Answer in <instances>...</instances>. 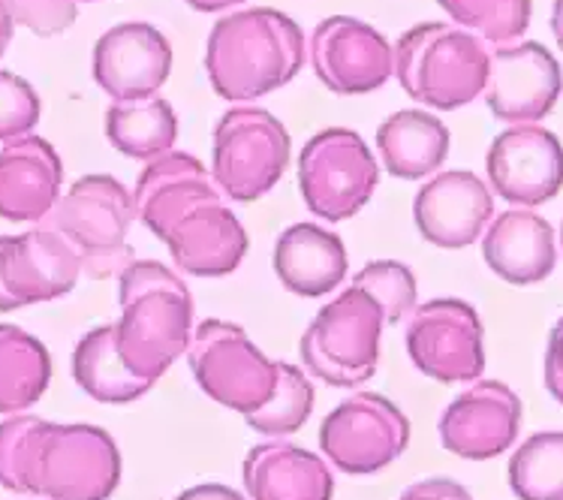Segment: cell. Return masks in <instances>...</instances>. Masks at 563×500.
Here are the masks:
<instances>
[{"instance_id":"5b68a950","label":"cell","mask_w":563,"mask_h":500,"mask_svg":"<svg viewBox=\"0 0 563 500\" xmlns=\"http://www.w3.org/2000/svg\"><path fill=\"white\" fill-rule=\"evenodd\" d=\"M136 218L133 193L112 175H85L52 205L36 226L58 233L81 263V275L93 280L118 278L133 251L126 233Z\"/></svg>"},{"instance_id":"f35d334b","label":"cell","mask_w":563,"mask_h":500,"mask_svg":"<svg viewBox=\"0 0 563 500\" xmlns=\"http://www.w3.org/2000/svg\"><path fill=\"white\" fill-rule=\"evenodd\" d=\"M190 3L196 12H220V10H232V7H239L244 0H185Z\"/></svg>"},{"instance_id":"1f68e13d","label":"cell","mask_w":563,"mask_h":500,"mask_svg":"<svg viewBox=\"0 0 563 500\" xmlns=\"http://www.w3.org/2000/svg\"><path fill=\"white\" fill-rule=\"evenodd\" d=\"M353 287L368 292L371 299L379 304L386 326H398L401 320L413 314L416 278L410 266H404L398 259H377V263L358 268Z\"/></svg>"},{"instance_id":"8992f818","label":"cell","mask_w":563,"mask_h":500,"mask_svg":"<svg viewBox=\"0 0 563 500\" xmlns=\"http://www.w3.org/2000/svg\"><path fill=\"white\" fill-rule=\"evenodd\" d=\"M383 311L368 292L346 287L338 299L322 304L299 353L305 371L334 389H353L374 377L383 341Z\"/></svg>"},{"instance_id":"5bb4252c","label":"cell","mask_w":563,"mask_h":500,"mask_svg":"<svg viewBox=\"0 0 563 500\" xmlns=\"http://www.w3.org/2000/svg\"><path fill=\"white\" fill-rule=\"evenodd\" d=\"M311 64L320 82L344 97L377 91L395 73L389 40L350 15H332L313 27Z\"/></svg>"},{"instance_id":"30bf717a","label":"cell","mask_w":563,"mask_h":500,"mask_svg":"<svg viewBox=\"0 0 563 500\" xmlns=\"http://www.w3.org/2000/svg\"><path fill=\"white\" fill-rule=\"evenodd\" d=\"M410 443V419L377 392H358L322 419L320 449L332 467L365 477L401 458Z\"/></svg>"},{"instance_id":"4fadbf2b","label":"cell","mask_w":563,"mask_h":500,"mask_svg":"<svg viewBox=\"0 0 563 500\" xmlns=\"http://www.w3.org/2000/svg\"><path fill=\"white\" fill-rule=\"evenodd\" d=\"M485 169L497 197L518 209H537L561 193L563 145L540 124H512L492 142Z\"/></svg>"},{"instance_id":"44dd1931","label":"cell","mask_w":563,"mask_h":500,"mask_svg":"<svg viewBox=\"0 0 563 500\" xmlns=\"http://www.w3.org/2000/svg\"><path fill=\"white\" fill-rule=\"evenodd\" d=\"M218 199L220 190L211 181L208 169L187 152H169L157 160H151L139 175L136 190H133L136 218L161 242L181 214H187L196 205L218 202Z\"/></svg>"},{"instance_id":"603a6c76","label":"cell","mask_w":563,"mask_h":500,"mask_svg":"<svg viewBox=\"0 0 563 500\" xmlns=\"http://www.w3.org/2000/svg\"><path fill=\"white\" fill-rule=\"evenodd\" d=\"M251 500H332L334 479L320 455L296 443H260L244 458Z\"/></svg>"},{"instance_id":"4dcf8cb0","label":"cell","mask_w":563,"mask_h":500,"mask_svg":"<svg viewBox=\"0 0 563 500\" xmlns=\"http://www.w3.org/2000/svg\"><path fill=\"white\" fill-rule=\"evenodd\" d=\"M449 19L488 46H512L530 24V0H438Z\"/></svg>"},{"instance_id":"9c48e42d","label":"cell","mask_w":563,"mask_h":500,"mask_svg":"<svg viewBox=\"0 0 563 500\" xmlns=\"http://www.w3.org/2000/svg\"><path fill=\"white\" fill-rule=\"evenodd\" d=\"M377 185V157L353 130H322L299 154L301 199L322 221H350L368 205Z\"/></svg>"},{"instance_id":"836d02e7","label":"cell","mask_w":563,"mask_h":500,"mask_svg":"<svg viewBox=\"0 0 563 500\" xmlns=\"http://www.w3.org/2000/svg\"><path fill=\"white\" fill-rule=\"evenodd\" d=\"M10 10L12 22L24 24L36 36H58L76 22L73 0H0Z\"/></svg>"},{"instance_id":"7c38bea8","label":"cell","mask_w":563,"mask_h":500,"mask_svg":"<svg viewBox=\"0 0 563 500\" xmlns=\"http://www.w3.org/2000/svg\"><path fill=\"white\" fill-rule=\"evenodd\" d=\"M81 278L76 251L52 230L34 226L22 235H0V311L55 302Z\"/></svg>"},{"instance_id":"52a82bcc","label":"cell","mask_w":563,"mask_h":500,"mask_svg":"<svg viewBox=\"0 0 563 500\" xmlns=\"http://www.w3.org/2000/svg\"><path fill=\"white\" fill-rule=\"evenodd\" d=\"M287 127L268 109L235 105L214 127L211 178L232 202L265 197L289 166Z\"/></svg>"},{"instance_id":"8d00e7d4","label":"cell","mask_w":563,"mask_h":500,"mask_svg":"<svg viewBox=\"0 0 563 500\" xmlns=\"http://www.w3.org/2000/svg\"><path fill=\"white\" fill-rule=\"evenodd\" d=\"M175 500H244L242 491L220 486V482H206V486H194V489L181 491Z\"/></svg>"},{"instance_id":"ba28073f","label":"cell","mask_w":563,"mask_h":500,"mask_svg":"<svg viewBox=\"0 0 563 500\" xmlns=\"http://www.w3.org/2000/svg\"><path fill=\"white\" fill-rule=\"evenodd\" d=\"M187 362L199 389L242 416L263 408L277 386V362L268 359L242 326L223 320H206L194 329Z\"/></svg>"},{"instance_id":"3957f363","label":"cell","mask_w":563,"mask_h":500,"mask_svg":"<svg viewBox=\"0 0 563 500\" xmlns=\"http://www.w3.org/2000/svg\"><path fill=\"white\" fill-rule=\"evenodd\" d=\"M118 280L121 320L115 337L121 359L136 377L157 384L190 347L194 296L173 268L154 259H133Z\"/></svg>"},{"instance_id":"74e56055","label":"cell","mask_w":563,"mask_h":500,"mask_svg":"<svg viewBox=\"0 0 563 500\" xmlns=\"http://www.w3.org/2000/svg\"><path fill=\"white\" fill-rule=\"evenodd\" d=\"M12 34H15V22H12L10 10L0 3V58L7 55V48H10L12 43Z\"/></svg>"},{"instance_id":"8fae6325","label":"cell","mask_w":563,"mask_h":500,"mask_svg":"<svg viewBox=\"0 0 563 500\" xmlns=\"http://www.w3.org/2000/svg\"><path fill=\"white\" fill-rule=\"evenodd\" d=\"M407 353L440 384H473L485 371V332L476 308L461 299H431L407 323Z\"/></svg>"},{"instance_id":"f1b7e54d","label":"cell","mask_w":563,"mask_h":500,"mask_svg":"<svg viewBox=\"0 0 563 500\" xmlns=\"http://www.w3.org/2000/svg\"><path fill=\"white\" fill-rule=\"evenodd\" d=\"M509 489L518 500H563V431H540L518 446Z\"/></svg>"},{"instance_id":"f546056e","label":"cell","mask_w":563,"mask_h":500,"mask_svg":"<svg viewBox=\"0 0 563 500\" xmlns=\"http://www.w3.org/2000/svg\"><path fill=\"white\" fill-rule=\"evenodd\" d=\"M313 401H317V392L308 374L289 362H277L275 392L263 408L253 410L244 419L253 431H260L265 437H287L308 422L313 413Z\"/></svg>"},{"instance_id":"83f0119b","label":"cell","mask_w":563,"mask_h":500,"mask_svg":"<svg viewBox=\"0 0 563 500\" xmlns=\"http://www.w3.org/2000/svg\"><path fill=\"white\" fill-rule=\"evenodd\" d=\"M106 140L133 160H157L173 152L178 140V118L169 100H130L106 109Z\"/></svg>"},{"instance_id":"d6986e66","label":"cell","mask_w":563,"mask_h":500,"mask_svg":"<svg viewBox=\"0 0 563 500\" xmlns=\"http://www.w3.org/2000/svg\"><path fill=\"white\" fill-rule=\"evenodd\" d=\"M64 164L55 145L43 136H22L0 148V218L12 223H40L58 202Z\"/></svg>"},{"instance_id":"d590c367","label":"cell","mask_w":563,"mask_h":500,"mask_svg":"<svg viewBox=\"0 0 563 500\" xmlns=\"http://www.w3.org/2000/svg\"><path fill=\"white\" fill-rule=\"evenodd\" d=\"M398 500H473L471 491L455 479H426L404 491Z\"/></svg>"},{"instance_id":"6da1fadb","label":"cell","mask_w":563,"mask_h":500,"mask_svg":"<svg viewBox=\"0 0 563 500\" xmlns=\"http://www.w3.org/2000/svg\"><path fill=\"white\" fill-rule=\"evenodd\" d=\"M121 482V453L97 425H58L34 413L0 422V486L46 500H109Z\"/></svg>"},{"instance_id":"9a60e30c","label":"cell","mask_w":563,"mask_h":500,"mask_svg":"<svg viewBox=\"0 0 563 500\" xmlns=\"http://www.w3.org/2000/svg\"><path fill=\"white\" fill-rule=\"evenodd\" d=\"M563 91L561 64L540 43L495 46L488 58L485 103L506 124H537Z\"/></svg>"},{"instance_id":"ab89813d","label":"cell","mask_w":563,"mask_h":500,"mask_svg":"<svg viewBox=\"0 0 563 500\" xmlns=\"http://www.w3.org/2000/svg\"><path fill=\"white\" fill-rule=\"evenodd\" d=\"M552 31H554V40H558V46H561V52H563V0H554Z\"/></svg>"},{"instance_id":"277c9868","label":"cell","mask_w":563,"mask_h":500,"mask_svg":"<svg viewBox=\"0 0 563 500\" xmlns=\"http://www.w3.org/2000/svg\"><path fill=\"white\" fill-rule=\"evenodd\" d=\"M395 55V76L416 103L443 112L473 103L488 82L492 48L459 24L426 22L401 34Z\"/></svg>"},{"instance_id":"2e32d148","label":"cell","mask_w":563,"mask_h":500,"mask_svg":"<svg viewBox=\"0 0 563 500\" xmlns=\"http://www.w3.org/2000/svg\"><path fill=\"white\" fill-rule=\"evenodd\" d=\"M169 73L173 46L154 24H115L93 46V82L115 103L157 97Z\"/></svg>"},{"instance_id":"e0dca14e","label":"cell","mask_w":563,"mask_h":500,"mask_svg":"<svg viewBox=\"0 0 563 500\" xmlns=\"http://www.w3.org/2000/svg\"><path fill=\"white\" fill-rule=\"evenodd\" d=\"M521 398L500 380H476L440 416V441L467 462H488L518 441Z\"/></svg>"},{"instance_id":"484cf974","label":"cell","mask_w":563,"mask_h":500,"mask_svg":"<svg viewBox=\"0 0 563 500\" xmlns=\"http://www.w3.org/2000/svg\"><path fill=\"white\" fill-rule=\"evenodd\" d=\"M73 377L81 386V392L100 404H130L136 398L148 396L154 386L136 377L121 359L115 323L97 326L79 337V344L73 349Z\"/></svg>"},{"instance_id":"60d3db41","label":"cell","mask_w":563,"mask_h":500,"mask_svg":"<svg viewBox=\"0 0 563 500\" xmlns=\"http://www.w3.org/2000/svg\"><path fill=\"white\" fill-rule=\"evenodd\" d=\"M561 247H563V223H561Z\"/></svg>"},{"instance_id":"e575fe53","label":"cell","mask_w":563,"mask_h":500,"mask_svg":"<svg viewBox=\"0 0 563 500\" xmlns=\"http://www.w3.org/2000/svg\"><path fill=\"white\" fill-rule=\"evenodd\" d=\"M545 389L563 404V316L554 323L545 347Z\"/></svg>"},{"instance_id":"7402d4cb","label":"cell","mask_w":563,"mask_h":500,"mask_svg":"<svg viewBox=\"0 0 563 500\" xmlns=\"http://www.w3.org/2000/svg\"><path fill=\"white\" fill-rule=\"evenodd\" d=\"M483 256L488 268L506 284H540L558 266L552 223L530 209L504 211L485 226Z\"/></svg>"},{"instance_id":"4316f807","label":"cell","mask_w":563,"mask_h":500,"mask_svg":"<svg viewBox=\"0 0 563 500\" xmlns=\"http://www.w3.org/2000/svg\"><path fill=\"white\" fill-rule=\"evenodd\" d=\"M52 356L46 344L19 326L0 323V413H24L46 396Z\"/></svg>"},{"instance_id":"ffe728a7","label":"cell","mask_w":563,"mask_h":500,"mask_svg":"<svg viewBox=\"0 0 563 500\" xmlns=\"http://www.w3.org/2000/svg\"><path fill=\"white\" fill-rule=\"evenodd\" d=\"M163 242L175 266L196 278H227L247 254V233L223 199L181 214Z\"/></svg>"},{"instance_id":"d6a6232c","label":"cell","mask_w":563,"mask_h":500,"mask_svg":"<svg viewBox=\"0 0 563 500\" xmlns=\"http://www.w3.org/2000/svg\"><path fill=\"white\" fill-rule=\"evenodd\" d=\"M43 103L34 85L10 70H0V142L31 136V130L40 124Z\"/></svg>"},{"instance_id":"b9f144b4","label":"cell","mask_w":563,"mask_h":500,"mask_svg":"<svg viewBox=\"0 0 563 500\" xmlns=\"http://www.w3.org/2000/svg\"><path fill=\"white\" fill-rule=\"evenodd\" d=\"M73 3H79V0H73ZM85 3H93V0H85Z\"/></svg>"},{"instance_id":"cb8c5ba5","label":"cell","mask_w":563,"mask_h":500,"mask_svg":"<svg viewBox=\"0 0 563 500\" xmlns=\"http://www.w3.org/2000/svg\"><path fill=\"white\" fill-rule=\"evenodd\" d=\"M275 275L301 299H320L346 278L344 242L317 223H292L275 242Z\"/></svg>"},{"instance_id":"7a4b0ae2","label":"cell","mask_w":563,"mask_h":500,"mask_svg":"<svg viewBox=\"0 0 563 500\" xmlns=\"http://www.w3.org/2000/svg\"><path fill=\"white\" fill-rule=\"evenodd\" d=\"M301 64V27L287 12L272 7L230 12L208 34V79L230 103H247L284 88L299 76Z\"/></svg>"},{"instance_id":"ac0fdd59","label":"cell","mask_w":563,"mask_h":500,"mask_svg":"<svg viewBox=\"0 0 563 500\" xmlns=\"http://www.w3.org/2000/svg\"><path fill=\"white\" fill-rule=\"evenodd\" d=\"M413 218L426 242L443 251H461L492 223L495 197L476 173L449 169L428 178L416 193Z\"/></svg>"},{"instance_id":"d4e9b609","label":"cell","mask_w":563,"mask_h":500,"mask_svg":"<svg viewBox=\"0 0 563 500\" xmlns=\"http://www.w3.org/2000/svg\"><path fill=\"white\" fill-rule=\"evenodd\" d=\"M446 124L422 109H401L377 130V152L395 178L419 181L438 173L449 154Z\"/></svg>"}]
</instances>
